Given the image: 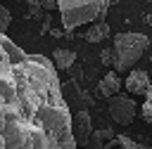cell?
<instances>
[{
    "label": "cell",
    "instance_id": "1",
    "mask_svg": "<svg viewBox=\"0 0 152 149\" xmlns=\"http://www.w3.org/2000/svg\"><path fill=\"white\" fill-rule=\"evenodd\" d=\"M57 69L0 33V149H76Z\"/></svg>",
    "mask_w": 152,
    "mask_h": 149
},
{
    "label": "cell",
    "instance_id": "2",
    "mask_svg": "<svg viewBox=\"0 0 152 149\" xmlns=\"http://www.w3.org/2000/svg\"><path fill=\"white\" fill-rule=\"evenodd\" d=\"M112 0H57L64 31H74L90 21H102Z\"/></svg>",
    "mask_w": 152,
    "mask_h": 149
},
{
    "label": "cell",
    "instance_id": "3",
    "mask_svg": "<svg viewBox=\"0 0 152 149\" xmlns=\"http://www.w3.org/2000/svg\"><path fill=\"white\" fill-rule=\"evenodd\" d=\"M150 47V38L142 33H116L114 35V71L128 73Z\"/></svg>",
    "mask_w": 152,
    "mask_h": 149
},
{
    "label": "cell",
    "instance_id": "4",
    "mask_svg": "<svg viewBox=\"0 0 152 149\" xmlns=\"http://www.w3.org/2000/svg\"><path fill=\"white\" fill-rule=\"evenodd\" d=\"M135 114H138V106H135V102H133L131 97H126V95H114V97H109V116L114 118V123L128 125V123L135 118Z\"/></svg>",
    "mask_w": 152,
    "mask_h": 149
},
{
    "label": "cell",
    "instance_id": "5",
    "mask_svg": "<svg viewBox=\"0 0 152 149\" xmlns=\"http://www.w3.org/2000/svg\"><path fill=\"white\" fill-rule=\"evenodd\" d=\"M93 132V121L88 111H76V116H71V135L76 147H86Z\"/></svg>",
    "mask_w": 152,
    "mask_h": 149
},
{
    "label": "cell",
    "instance_id": "6",
    "mask_svg": "<svg viewBox=\"0 0 152 149\" xmlns=\"http://www.w3.org/2000/svg\"><path fill=\"white\" fill-rule=\"evenodd\" d=\"M124 85H126V90L133 92V95H145V92L150 90L152 80H150V73H147V71H142V69H131L128 76H126V80H124Z\"/></svg>",
    "mask_w": 152,
    "mask_h": 149
},
{
    "label": "cell",
    "instance_id": "7",
    "mask_svg": "<svg viewBox=\"0 0 152 149\" xmlns=\"http://www.w3.org/2000/svg\"><path fill=\"white\" fill-rule=\"evenodd\" d=\"M121 85H124V83H121L119 73H116V71H109V73H104V78L97 83V95L109 99V97H114V95L121 90Z\"/></svg>",
    "mask_w": 152,
    "mask_h": 149
},
{
    "label": "cell",
    "instance_id": "8",
    "mask_svg": "<svg viewBox=\"0 0 152 149\" xmlns=\"http://www.w3.org/2000/svg\"><path fill=\"white\" fill-rule=\"evenodd\" d=\"M114 137L116 135L112 130H93L86 147H90V149H107V142H114Z\"/></svg>",
    "mask_w": 152,
    "mask_h": 149
},
{
    "label": "cell",
    "instance_id": "9",
    "mask_svg": "<svg viewBox=\"0 0 152 149\" xmlns=\"http://www.w3.org/2000/svg\"><path fill=\"white\" fill-rule=\"evenodd\" d=\"M52 66L55 69H69L74 61H76V52H71V50H62V47H57L55 52H52Z\"/></svg>",
    "mask_w": 152,
    "mask_h": 149
},
{
    "label": "cell",
    "instance_id": "10",
    "mask_svg": "<svg viewBox=\"0 0 152 149\" xmlns=\"http://www.w3.org/2000/svg\"><path fill=\"white\" fill-rule=\"evenodd\" d=\"M107 35H109V24H104V21H93V26H90L88 33H86V40H88V43H102Z\"/></svg>",
    "mask_w": 152,
    "mask_h": 149
},
{
    "label": "cell",
    "instance_id": "11",
    "mask_svg": "<svg viewBox=\"0 0 152 149\" xmlns=\"http://www.w3.org/2000/svg\"><path fill=\"white\" fill-rule=\"evenodd\" d=\"M114 142H116L121 149H152V147H147V144H140V142L131 140L128 135H116V137H114Z\"/></svg>",
    "mask_w": 152,
    "mask_h": 149
},
{
    "label": "cell",
    "instance_id": "12",
    "mask_svg": "<svg viewBox=\"0 0 152 149\" xmlns=\"http://www.w3.org/2000/svg\"><path fill=\"white\" fill-rule=\"evenodd\" d=\"M140 116H142L147 123H152V85H150V90L145 92V102H142V106H140Z\"/></svg>",
    "mask_w": 152,
    "mask_h": 149
},
{
    "label": "cell",
    "instance_id": "13",
    "mask_svg": "<svg viewBox=\"0 0 152 149\" xmlns=\"http://www.w3.org/2000/svg\"><path fill=\"white\" fill-rule=\"evenodd\" d=\"M10 24H12V14L5 5H0V33H5L10 28Z\"/></svg>",
    "mask_w": 152,
    "mask_h": 149
},
{
    "label": "cell",
    "instance_id": "14",
    "mask_svg": "<svg viewBox=\"0 0 152 149\" xmlns=\"http://www.w3.org/2000/svg\"><path fill=\"white\" fill-rule=\"evenodd\" d=\"M100 59H102V64L112 66V64H114V52H112V47H104V50L100 52Z\"/></svg>",
    "mask_w": 152,
    "mask_h": 149
},
{
    "label": "cell",
    "instance_id": "15",
    "mask_svg": "<svg viewBox=\"0 0 152 149\" xmlns=\"http://www.w3.org/2000/svg\"><path fill=\"white\" fill-rule=\"evenodd\" d=\"M36 2L45 9H57V0H36Z\"/></svg>",
    "mask_w": 152,
    "mask_h": 149
},
{
    "label": "cell",
    "instance_id": "16",
    "mask_svg": "<svg viewBox=\"0 0 152 149\" xmlns=\"http://www.w3.org/2000/svg\"><path fill=\"white\" fill-rule=\"evenodd\" d=\"M26 7H28V17H33V14H36V9H38V7H40V5H38V2H36V0H31V2H28V5H26Z\"/></svg>",
    "mask_w": 152,
    "mask_h": 149
},
{
    "label": "cell",
    "instance_id": "17",
    "mask_svg": "<svg viewBox=\"0 0 152 149\" xmlns=\"http://www.w3.org/2000/svg\"><path fill=\"white\" fill-rule=\"evenodd\" d=\"M147 24H150V26H152V17H147Z\"/></svg>",
    "mask_w": 152,
    "mask_h": 149
},
{
    "label": "cell",
    "instance_id": "18",
    "mask_svg": "<svg viewBox=\"0 0 152 149\" xmlns=\"http://www.w3.org/2000/svg\"><path fill=\"white\" fill-rule=\"evenodd\" d=\"M150 61H152V54H150Z\"/></svg>",
    "mask_w": 152,
    "mask_h": 149
}]
</instances>
